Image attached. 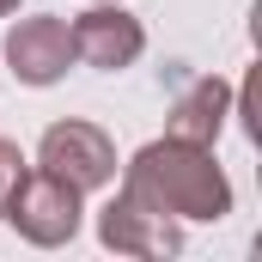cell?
Listing matches in <instances>:
<instances>
[{"mask_svg":"<svg viewBox=\"0 0 262 262\" xmlns=\"http://www.w3.org/2000/svg\"><path fill=\"white\" fill-rule=\"evenodd\" d=\"M122 183L152 207H165L171 220H226L232 213V183L213 159V146H189V140H146L122 165Z\"/></svg>","mask_w":262,"mask_h":262,"instance_id":"6da1fadb","label":"cell"},{"mask_svg":"<svg viewBox=\"0 0 262 262\" xmlns=\"http://www.w3.org/2000/svg\"><path fill=\"white\" fill-rule=\"evenodd\" d=\"M79 189L61 183L55 171H25V183L12 189L6 201V226L25 238V244H37V250H55V244H73V232H79V220H85V207H79Z\"/></svg>","mask_w":262,"mask_h":262,"instance_id":"7a4b0ae2","label":"cell"},{"mask_svg":"<svg viewBox=\"0 0 262 262\" xmlns=\"http://www.w3.org/2000/svg\"><path fill=\"white\" fill-rule=\"evenodd\" d=\"M37 171H55L61 183H73L79 195L92 189H110L116 183V140L98 128V122H49L43 140H37Z\"/></svg>","mask_w":262,"mask_h":262,"instance_id":"3957f363","label":"cell"},{"mask_svg":"<svg viewBox=\"0 0 262 262\" xmlns=\"http://www.w3.org/2000/svg\"><path fill=\"white\" fill-rule=\"evenodd\" d=\"M98 244L116 250V256H140V262H159V256H177L183 250V220H171L165 207H152L146 195H134L128 183L98 207Z\"/></svg>","mask_w":262,"mask_h":262,"instance_id":"277c9868","label":"cell"},{"mask_svg":"<svg viewBox=\"0 0 262 262\" xmlns=\"http://www.w3.org/2000/svg\"><path fill=\"white\" fill-rule=\"evenodd\" d=\"M67 37H73V61L98 67V73H122L146 55V25L122 12V0H92V12L67 25Z\"/></svg>","mask_w":262,"mask_h":262,"instance_id":"5b68a950","label":"cell"},{"mask_svg":"<svg viewBox=\"0 0 262 262\" xmlns=\"http://www.w3.org/2000/svg\"><path fill=\"white\" fill-rule=\"evenodd\" d=\"M6 67L25 79V85H55L67 67H73V37H67V18H18L6 31Z\"/></svg>","mask_w":262,"mask_h":262,"instance_id":"8992f818","label":"cell"},{"mask_svg":"<svg viewBox=\"0 0 262 262\" xmlns=\"http://www.w3.org/2000/svg\"><path fill=\"white\" fill-rule=\"evenodd\" d=\"M232 104H238V85L220 79V73H201V79H189L177 92V104L165 116V134L189 140V146H213L220 128H226V116H232Z\"/></svg>","mask_w":262,"mask_h":262,"instance_id":"52a82bcc","label":"cell"},{"mask_svg":"<svg viewBox=\"0 0 262 262\" xmlns=\"http://www.w3.org/2000/svg\"><path fill=\"white\" fill-rule=\"evenodd\" d=\"M25 171H31V159L18 152V140H0V213H6V201H12V189L25 183Z\"/></svg>","mask_w":262,"mask_h":262,"instance_id":"ba28073f","label":"cell"},{"mask_svg":"<svg viewBox=\"0 0 262 262\" xmlns=\"http://www.w3.org/2000/svg\"><path fill=\"white\" fill-rule=\"evenodd\" d=\"M6 12H18V0H0V18H6Z\"/></svg>","mask_w":262,"mask_h":262,"instance_id":"9c48e42d","label":"cell"}]
</instances>
